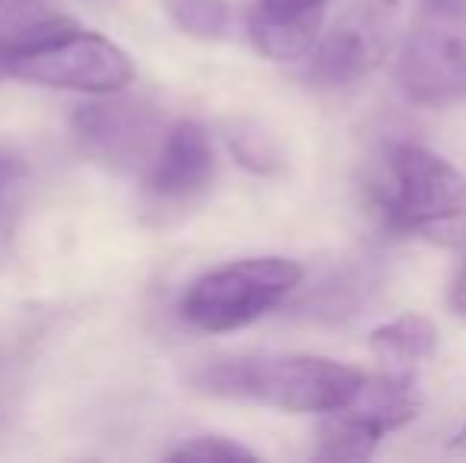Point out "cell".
Here are the masks:
<instances>
[{"mask_svg":"<svg viewBox=\"0 0 466 463\" xmlns=\"http://www.w3.org/2000/svg\"><path fill=\"white\" fill-rule=\"evenodd\" d=\"M200 394L258 400L286 413H337L362 390L365 375L320 356L209 358L190 375Z\"/></svg>","mask_w":466,"mask_h":463,"instance_id":"6da1fadb","label":"cell"},{"mask_svg":"<svg viewBox=\"0 0 466 463\" xmlns=\"http://www.w3.org/2000/svg\"><path fill=\"white\" fill-rule=\"evenodd\" d=\"M371 204L390 232L435 245L466 238V175L419 143H393L371 185Z\"/></svg>","mask_w":466,"mask_h":463,"instance_id":"7a4b0ae2","label":"cell"},{"mask_svg":"<svg viewBox=\"0 0 466 463\" xmlns=\"http://www.w3.org/2000/svg\"><path fill=\"white\" fill-rule=\"evenodd\" d=\"M6 74L19 80L80 93H115L134 80V61L115 42L67 23L6 42Z\"/></svg>","mask_w":466,"mask_h":463,"instance_id":"3957f363","label":"cell"},{"mask_svg":"<svg viewBox=\"0 0 466 463\" xmlns=\"http://www.w3.org/2000/svg\"><path fill=\"white\" fill-rule=\"evenodd\" d=\"M305 270L286 257H251L216 267L190 283L181 298L187 324L207 334H226L260 321L301 283Z\"/></svg>","mask_w":466,"mask_h":463,"instance_id":"277c9868","label":"cell"},{"mask_svg":"<svg viewBox=\"0 0 466 463\" xmlns=\"http://www.w3.org/2000/svg\"><path fill=\"white\" fill-rule=\"evenodd\" d=\"M400 86L419 106L466 99V0H425L400 57Z\"/></svg>","mask_w":466,"mask_h":463,"instance_id":"5b68a950","label":"cell"},{"mask_svg":"<svg viewBox=\"0 0 466 463\" xmlns=\"http://www.w3.org/2000/svg\"><path fill=\"white\" fill-rule=\"evenodd\" d=\"M403 25V0H352L311 55L308 83L343 89L384 64Z\"/></svg>","mask_w":466,"mask_h":463,"instance_id":"8992f818","label":"cell"},{"mask_svg":"<svg viewBox=\"0 0 466 463\" xmlns=\"http://www.w3.org/2000/svg\"><path fill=\"white\" fill-rule=\"evenodd\" d=\"M419 390L406 375L365 377L362 390L320 428V460H365L387 432L403 428L419 413Z\"/></svg>","mask_w":466,"mask_h":463,"instance_id":"52a82bcc","label":"cell"},{"mask_svg":"<svg viewBox=\"0 0 466 463\" xmlns=\"http://www.w3.org/2000/svg\"><path fill=\"white\" fill-rule=\"evenodd\" d=\"M80 146L115 168H137L159 153L162 112L143 99H108L80 106L74 115Z\"/></svg>","mask_w":466,"mask_h":463,"instance_id":"ba28073f","label":"cell"},{"mask_svg":"<svg viewBox=\"0 0 466 463\" xmlns=\"http://www.w3.org/2000/svg\"><path fill=\"white\" fill-rule=\"evenodd\" d=\"M216 172L209 134L197 121H178L153 156L147 194L162 210H185L203 197Z\"/></svg>","mask_w":466,"mask_h":463,"instance_id":"9c48e42d","label":"cell"},{"mask_svg":"<svg viewBox=\"0 0 466 463\" xmlns=\"http://www.w3.org/2000/svg\"><path fill=\"white\" fill-rule=\"evenodd\" d=\"M330 0H258L251 10V42L270 61H299L311 51Z\"/></svg>","mask_w":466,"mask_h":463,"instance_id":"30bf717a","label":"cell"},{"mask_svg":"<svg viewBox=\"0 0 466 463\" xmlns=\"http://www.w3.org/2000/svg\"><path fill=\"white\" fill-rule=\"evenodd\" d=\"M369 347L390 371H406V368H412V365L435 356L438 330L429 317L406 315V317H397L393 324H387V327L374 330Z\"/></svg>","mask_w":466,"mask_h":463,"instance_id":"8fae6325","label":"cell"},{"mask_svg":"<svg viewBox=\"0 0 466 463\" xmlns=\"http://www.w3.org/2000/svg\"><path fill=\"white\" fill-rule=\"evenodd\" d=\"M226 140H228V149L235 153V159L245 168H251V172H258V175L279 172L282 156H279L277 143H273V136L264 134L260 127H254V124H248V121H238L228 127Z\"/></svg>","mask_w":466,"mask_h":463,"instance_id":"7c38bea8","label":"cell"},{"mask_svg":"<svg viewBox=\"0 0 466 463\" xmlns=\"http://www.w3.org/2000/svg\"><path fill=\"white\" fill-rule=\"evenodd\" d=\"M64 23H67L64 0H0V29L32 35Z\"/></svg>","mask_w":466,"mask_h":463,"instance_id":"4fadbf2b","label":"cell"},{"mask_svg":"<svg viewBox=\"0 0 466 463\" xmlns=\"http://www.w3.org/2000/svg\"><path fill=\"white\" fill-rule=\"evenodd\" d=\"M166 10L194 38H219L228 25V6L222 0H166Z\"/></svg>","mask_w":466,"mask_h":463,"instance_id":"5bb4252c","label":"cell"},{"mask_svg":"<svg viewBox=\"0 0 466 463\" xmlns=\"http://www.w3.org/2000/svg\"><path fill=\"white\" fill-rule=\"evenodd\" d=\"M258 454L251 448L238 445L232 438H219V435H200L185 445L172 448L168 460H254Z\"/></svg>","mask_w":466,"mask_h":463,"instance_id":"9a60e30c","label":"cell"},{"mask_svg":"<svg viewBox=\"0 0 466 463\" xmlns=\"http://www.w3.org/2000/svg\"><path fill=\"white\" fill-rule=\"evenodd\" d=\"M19 178H23V162H19L13 153H4V149H0V206L6 204V197H10L13 187L19 185Z\"/></svg>","mask_w":466,"mask_h":463,"instance_id":"2e32d148","label":"cell"},{"mask_svg":"<svg viewBox=\"0 0 466 463\" xmlns=\"http://www.w3.org/2000/svg\"><path fill=\"white\" fill-rule=\"evenodd\" d=\"M451 311L466 321V257H463V267H461V273H457L454 286H451Z\"/></svg>","mask_w":466,"mask_h":463,"instance_id":"e0dca14e","label":"cell"},{"mask_svg":"<svg viewBox=\"0 0 466 463\" xmlns=\"http://www.w3.org/2000/svg\"><path fill=\"white\" fill-rule=\"evenodd\" d=\"M454 448H457V451H466V426L461 428V432H457V438H454Z\"/></svg>","mask_w":466,"mask_h":463,"instance_id":"ac0fdd59","label":"cell"},{"mask_svg":"<svg viewBox=\"0 0 466 463\" xmlns=\"http://www.w3.org/2000/svg\"><path fill=\"white\" fill-rule=\"evenodd\" d=\"M4 51H6V42H4V38H0V76L6 74V64H4Z\"/></svg>","mask_w":466,"mask_h":463,"instance_id":"d6986e66","label":"cell"}]
</instances>
